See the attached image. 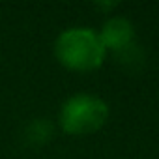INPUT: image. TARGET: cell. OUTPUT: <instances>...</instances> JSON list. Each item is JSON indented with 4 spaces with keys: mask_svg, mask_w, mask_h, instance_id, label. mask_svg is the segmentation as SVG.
<instances>
[{
    "mask_svg": "<svg viewBox=\"0 0 159 159\" xmlns=\"http://www.w3.org/2000/svg\"><path fill=\"white\" fill-rule=\"evenodd\" d=\"M58 120L62 131L67 135H90L107 124L109 105L92 94H75L64 101Z\"/></svg>",
    "mask_w": 159,
    "mask_h": 159,
    "instance_id": "cell-2",
    "label": "cell"
},
{
    "mask_svg": "<svg viewBox=\"0 0 159 159\" xmlns=\"http://www.w3.org/2000/svg\"><path fill=\"white\" fill-rule=\"evenodd\" d=\"M114 56H116L118 64L127 71H139L140 66L144 64V52L135 41L131 45H127L125 49H122L120 52H116Z\"/></svg>",
    "mask_w": 159,
    "mask_h": 159,
    "instance_id": "cell-5",
    "label": "cell"
},
{
    "mask_svg": "<svg viewBox=\"0 0 159 159\" xmlns=\"http://www.w3.org/2000/svg\"><path fill=\"white\" fill-rule=\"evenodd\" d=\"M54 137V125L47 118H36L25 127V142L32 148L47 144Z\"/></svg>",
    "mask_w": 159,
    "mask_h": 159,
    "instance_id": "cell-4",
    "label": "cell"
},
{
    "mask_svg": "<svg viewBox=\"0 0 159 159\" xmlns=\"http://www.w3.org/2000/svg\"><path fill=\"white\" fill-rule=\"evenodd\" d=\"M98 36H99V41L105 47V51H112L116 54L135 41V26L127 17L116 15L103 23Z\"/></svg>",
    "mask_w": 159,
    "mask_h": 159,
    "instance_id": "cell-3",
    "label": "cell"
},
{
    "mask_svg": "<svg viewBox=\"0 0 159 159\" xmlns=\"http://www.w3.org/2000/svg\"><path fill=\"white\" fill-rule=\"evenodd\" d=\"M54 56L71 71H94L105 62L107 51L96 30L88 26H73L56 38Z\"/></svg>",
    "mask_w": 159,
    "mask_h": 159,
    "instance_id": "cell-1",
    "label": "cell"
},
{
    "mask_svg": "<svg viewBox=\"0 0 159 159\" xmlns=\"http://www.w3.org/2000/svg\"><path fill=\"white\" fill-rule=\"evenodd\" d=\"M98 8H101V10H105V11H111L112 8H116L118 6V2H105V4H96Z\"/></svg>",
    "mask_w": 159,
    "mask_h": 159,
    "instance_id": "cell-6",
    "label": "cell"
}]
</instances>
